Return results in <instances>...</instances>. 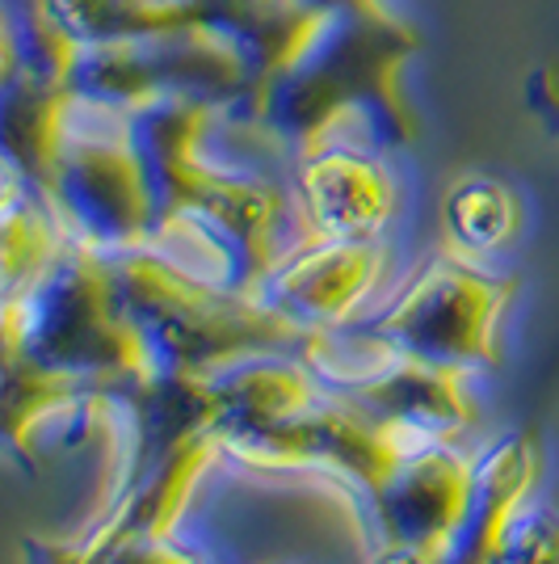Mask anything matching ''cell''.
I'll return each mask as SVG.
<instances>
[{
    "label": "cell",
    "instance_id": "6da1fadb",
    "mask_svg": "<svg viewBox=\"0 0 559 564\" xmlns=\"http://www.w3.org/2000/svg\"><path fill=\"white\" fill-rule=\"evenodd\" d=\"M131 115V140L152 194V245L189 236L215 258V282L256 295L286 249L291 198L278 182L207 161V131L223 115L198 97H156Z\"/></svg>",
    "mask_w": 559,
    "mask_h": 564
},
{
    "label": "cell",
    "instance_id": "7a4b0ae2",
    "mask_svg": "<svg viewBox=\"0 0 559 564\" xmlns=\"http://www.w3.org/2000/svg\"><path fill=\"white\" fill-rule=\"evenodd\" d=\"M417 47V30L383 0L316 13L299 47L265 80L256 127L307 156L325 148L341 118L358 115L379 152L408 148L417 122L399 94V72Z\"/></svg>",
    "mask_w": 559,
    "mask_h": 564
},
{
    "label": "cell",
    "instance_id": "8fae6325",
    "mask_svg": "<svg viewBox=\"0 0 559 564\" xmlns=\"http://www.w3.org/2000/svg\"><path fill=\"white\" fill-rule=\"evenodd\" d=\"M366 501L383 535V552L434 556L467 514L471 464L446 443H417L399 455Z\"/></svg>",
    "mask_w": 559,
    "mask_h": 564
},
{
    "label": "cell",
    "instance_id": "2e32d148",
    "mask_svg": "<svg viewBox=\"0 0 559 564\" xmlns=\"http://www.w3.org/2000/svg\"><path fill=\"white\" fill-rule=\"evenodd\" d=\"M68 228L51 198L30 186L18 169L4 165V215H0V270H4V295L22 291L47 270L55 253L64 249Z\"/></svg>",
    "mask_w": 559,
    "mask_h": 564
},
{
    "label": "cell",
    "instance_id": "7c38bea8",
    "mask_svg": "<svg viewBox=\"0 0 559 564\" xmlns=\"http://www.w3.org/2000/svg\"><path fill=\"white\" fill-rule=\"evenodd\" d=\"M383 274L379 240H328L311 236L261 279L256 300L278 316L311 333H332L353 321V307L366 300Z\"/></svg>",
    "mask_w": 559,
    "mask_h": 564
},
{
    "label": "cell",
    "instance_id": "4fadbf2b",
    "mask_svg": "<svg viewBox=\"0 0 559 564\" xmlns=\"http://www.w3.org/2000/svg\"><path fill=\"white\" fill-rule=\"evenodd\" d=\"M299 207L311 236L379 240L396 215V182L374 152L325 143L299 156Z\"/></svg>",
    "mask_w": 559,
    "mask_h": 564
},
{
    "label": "cell",
    "instance_id": "8992f818",
    "mask_svg": "<svg viewBox=\"0 0 559 564\" xmlns=\"http://www.w3.org/2000/svg\"><path fill=\"white\" fill-rule=\"evenodd\" d=\"M68 85L76 97L118 110H135L156 97H198L240 122H256L261 101V80L235 39L202 22L72 43Z\"/></svg>",
    "mask_w": 559,
    "mask_h": 564
},
{
    "label": "cell",
    "instance_id": "d6986e66",
    "mask_svg": "<svg viewBox=\"0 0 559 564\" xmlns=\"http://www.w3.org/2000/svg\"><path fill=\"white\" fill-rule=\"evenodd\" d=\"M22 564H97L80 543H55V540H22Z\"/></svg>",
    "mask_w": 559,
    "mask_h": 564
},
{
    "label": "cell",
    "instance_id": "44dd1931",
    "mask_svg": "<svg viewBox=\"0 0 559 564\" xmlns=\"http://www.w3.org/2000/svg\"><path fill=\"white\" fill-rule=\"evenodd\" d=\"M307 9H320V13H328V9H350V4H362V0H304Z\"/></svg>",
    "mask_w": 559,
    "mask_h": 564
},
{
    "label": "cell",
    "instance_id": "5b68a950",
    "mask_svg": "<svg viewBox=\"0 0 559 564\" xmlns=\"http://www.w3.org/2000/svg\"><path fill=\"white\" fill-rule=\"evenodd\" d=\"M0 337L4 358L72 379L94 400L143 376L140 346L118 312L110 258L72 232L39 279L4 295Z\"/></svg>",
    "mask_w": 559,
    "mask_h": 564
},
{
    "label": "cell",
    "instance_id": "9a60e30c",
    "mask_svg": "<svg viewBox=\"0 0 559 564\" xmlns=\"http://www.w3.org/2000/svg\"><path fill=\"white\" fill-rule=\"evenodd\" d=\"M210 379H215V397H219V443L223 451H232L235 459H244L261 438L295 422L320 397V388H316L320 376L311 371V362L299 367L278 354L244 358Z\"/></svg>",
    "mask_w": 559,
    "mask_h": 564
},
{
    "label": "cell",
    "instance_id": "ffe728a7",
    "mask_svg": "<svg viewBox=\"0 0 559 564\" xmlns=\"http://www.w3.org/2000/svg\"><path fill=\"white\" fill-rule=\"evenodd\" d=\"M526 97H530V110L559 135V76L556 72H535L530 85H526Z\"/></svg>",
    "mask_w": 559,
    "mask_h": 564
},
{
    "label": "cell",
    "instance_id": "ac0fdd59",
    "mask_svg": "<svg viewBox=\"0 0 559 564\" xmlns=\"http://www.w3.org/2000/svg\"><path fill=\"white\" fill-rule=\"evenodd\" d=\"M492 564H559V514L547 506H517Z\"/></svg>",
    "mask_w": 559,
    "mask_h": 564
},
{
    "label": "cell",
    "instance_id": "277c9868",
    "mask_svg": "<svg viewBox=\"0 0 559 564\" xmlns=\"http://www.w3.org/2000/svg\"><path fill=\"white\" fill-rule=\"evenodd\" d=\"M127 417V451L118 489L89 547L168 540L186 510L198 476L215 459L219 443V397L215 379L198 376H135L106 397Z\"/></svg>",
    "mask_w": 559,
    "mask_h": 564
},
{
    "label": "cell",
    "instance_id": "5bb4252c",
    "mask_svg": "<svg viewBox=\"0 0 559 564\" xmlns=\"http://www.w3.org/2000/svg\"><path fill=\"white\" fill-rule=\"evenodd\" d=\"M538 471V443L530 430H513L496 438L471 464V501L454 535L434 556H399L383 552L379 564H492V552L505 535L509 518L526 501Z\"/></svg>",
    "mask_w": 559,
    "mask_h": 564
},
{
    "label": "cell",
    "instance_id": "3957f363",
    "mask_svg": "<svg viewBox=\"0 0 559 564\" xmlns=\"http://www.w3.org/2000/svg\"><path fill=\"white\" fill-rule=\"evenodd\" d=\"M114 295L127 329L140 346L143 376L210 379L261 354H311L325 333L278 316L256 295L223 282H202L152 245L114 253Z\"/></svg>",
    "mask_w": 559,
    "mask_h": 564
},
{
    "label": "cell",
    "instance_id": "e0dca14e",
    "mask_svg": "<svg viewBox=\"0 0 559 564\" xmlns=\"http://www.w3.org/2000/svg\"><path fill=\"white\" fill-rule=\"evenodd\" d=\"M446 236L467 249V253H492L501 245H509L522 228V207L517 194L496 177L471 173L459 177L442 203Z\"/></svg>",
    "mask_w": 559,
    "mask_h": 564
},
{
    "label": "cell",
    "instance_id": "30bf717a",
    "mask_svg": "<svg viewBox=\"0 0 559 564\" xmlns=\"http://www.w3.org/2000/svg\"><path fill=\"white\" fill-rule=\"evenodd\" d=\"M408 447H417V443L374 425L366 413H358L341 397L320 392L316 404L304 409L295 422L261 438L244 455V464H253V468H328L371 497Z\"/></svg>",
    "mask_w": 559,
    "mask_h": 564
},
{
    "label": "cell",
    "instance_id": "ba28073f",
    "mask_svg": "<svg viewBox=\"0 0 559 564\" xmlns=\"http://www.w3.org/2000/svg\"><path fill=\"white\" fill-rule=\"evenodd\" d=\"M47 198L64 228L106 258L152 245V194L127 110L72 97Z\"/></svg>",
    "mask_w": 559,
    "mask_h": 564
},
{
    "label": "cell",
    "instance_id": "9c48e42d",
    "mask_svg": "<svg viewBox=\"0 0 559 564\" xmlns=\"http://www.w3.org/2000/svg\"><path fill=\"white\" fill-rule=\"evenodd\" d=\"M328 392L366 413L374 425L413 443H446L471 422V400L459 367L420 358H387L379 371H341L328 358H304Z\"/></svg>",
    "mask_w": 559,
    "mask_h": 564
},
{
    "label": "cell",
    "instance_id": "52a82bcc",
    "mask_svg": "<svg viewBox=\"0 0 559 564\" xmlns=\"http://www.w3.org/2000/svg\"><path fill=\"white\" fill-rule=\"evenodd\" d=\"M517 279H496L463 258H429L417 279L371 321H346L332 337L383 358H420L438 367H496V321Z\"/></svg>",
    "mask_w": 559,
    "mask_h": 564
}]
</instances>
